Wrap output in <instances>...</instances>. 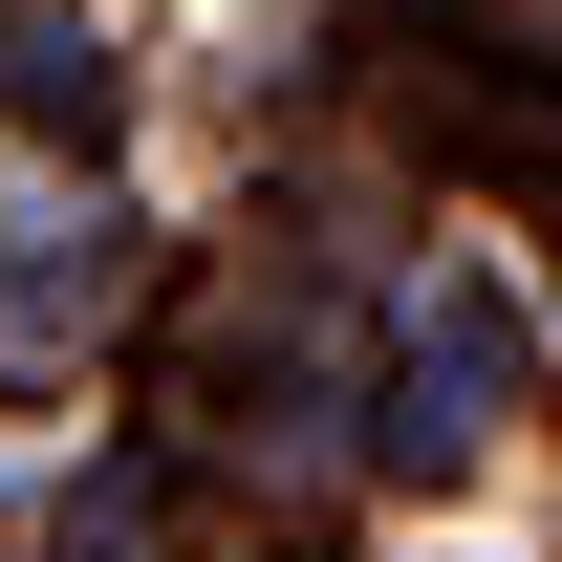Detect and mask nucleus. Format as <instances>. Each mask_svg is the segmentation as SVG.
<instances>
[{"mask_svg": "<svg viewBox=\"0 0 562 562\" xmlns=\"http://www.w3.org/2000/svg\"><path fill=\"white\" fill-rule=\"evenodd\" d=\"M131 303V216L109 195H22L0 216V347H87Z\"/></svg>", "mask_w": 562, "mask_h": 562, "instance_id": "obj_1", "label": "nucleus"}, {"mask_svg": "<svg viewBox=\"0 0 562 562\" xmlns=\"http://www.w3.org/2000/svg\"><path fill=\"white\" fill-rule=\"evenodd\" d=\"M0 109H22V131H66V151H109L131 87H109V44H87L66 0H22V22H0Z\"/></svg>", "mask_w": 562, "mask_h": 562, "instance_id": "obj_2", "label": "nucleus"}]
</instances>
